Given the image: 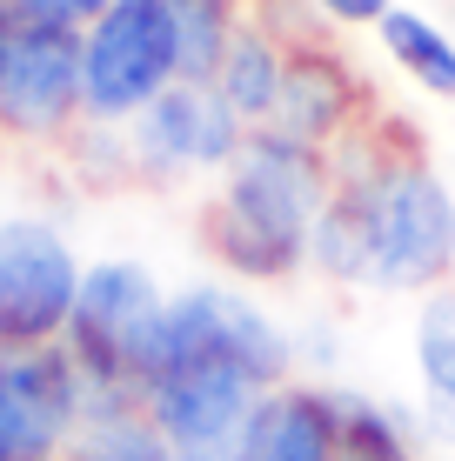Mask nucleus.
Returning a JSON list of instances; mask_svg holds the SVG:
<instances>
[{
    "mask_svg": "<svg viewBox=\"0 0 455 461\" xmlns=\"http://www.w3.org/2000/svg\"><path fill=\"white\" fill-rule=\"evenodd\" d=\"M308 275L388 301L455 281V187L388 107L335 148V194L308 234Z\"/></svg>",
    "mask_w": 455,
    "mask_h": 461,
    "instance_id": "1",
    "label": "nucleus"
},
{
    "mask_svg": "<svg viewBox=\"0 0 455 461\" xmlns=\"http://www.w3.org/2000/svg\"><path fill=\"white\" fill-rule=\"evenodd\" d=\"M335 194V154L288 127H248L241 154L195 214L201 254L241 288H288L308 275V234Z\"/></svg>",
    "mask_w": 455,
    "mask_h": 461,
    "instance_id": "2",
    "label": "nucleus"
},
{
    "mask_svg": "<svg viewBox=\"0 0 455 461\" xmlns=\"http://www.w3.org/2000/svg\"><path fill=\"white\" fill-rule=\"evenodd\" d=\"M87 121V81H81V27L0 0V127L7 148L60 154Z\"/></svg>",
    "mask_w": 455,
    "mask_h": 461,
    "instance_id": "3",
    "label": "nucleus"
},
{
    "mask_svg": "<svg viewBox=\"0 0 455 461\" xmlns=\"http://www.w3.org/2000/svg\"><path fill=\"white\" fill-rule=\"evenodd\" d=\"M168 294L175 288H161V275L134 254L87 261L68 335H60L87 388H141L148 381L154 348H161V321H168Z\"/></svg>",
    "mask_w": 455,
    "mask_h": 461,
    "instance_id": "4",
    "label": "nucleus"
},
{
    "mask_svg": "<svg viewBox=\"0 0 455 461\" xmlns=\"http://www.w3.org/2000/svg\"><path fill=\"white\" fill-rule=\"evenodd\" d=\"M195 361L241 368L248 381L275 388V381L295 375V328H281L241 281H187V288L168 294L154 368H195Z\"/></svg>",
    "mask_w": 455,
    "mask_h": 461,
    "instance_id": "5",
    "label": "nucleus"
},
{
    "mask_svg": "<svg viewBox=\"0 0 455 461\" xmlns=\"http://www.w3.org/2000/svg\"><path fill=\"white\" fill-rule=\"evenodd\" d=\"M81 81H87V121L128 127L154 94L181 81V47L168 0H114L81 27Z\"/></svg>",
    "mask_w": 455,
    "mask_h": 461,
    "instance_id": "6",
    "label": "nucleus"
},
{
    "mask_svg": "<svg viewBox=\"0 0 455 461\" xmlns=\"http://www.w3.org/2000/svg\"><path fill=\"white\" fill-rule=\"evenodd\" d=\"M121 134H128L134 187L175 194L187 181H222L234 167V154H241V140H248V121L208 81H175L168 94H154Z\"/></svg>",
    "mask_w": 455,
    "mask_h": 461,
    "instance_id": "7",
    "label": "nucleus"
},
{
    "mask_svg": "<svg viewBox=\"0 0 455 461\" xmlns=\"http://www.w3.org/2000/svg\"><path fill=\"white\" fill-rule=\"evenodd\" d=\"M87 261L54 214L0 221V348H54L68 335Z\"/></svg>",
    "mask_w": 455,
    "mask_h": 461,
    "instance_id": "8",
    "label": "nucleus"
},
{
    "mask_svg": "<svg viewBox=\"0 0 455 461\" xmlns=\"http://www.w3.org/2000/svg\"><path fill=\"white\" fill-rule=\"evenodd\" d=\"M87 381L68 348H0V461H68Z\"/></svg>",
    "mask_w": 455,
    "mask_h": 461,
    "instance_id": "9",
    "label": "nucleus"
},
{
    "mask_svg": "<svg viewBox=\"0 0 455 461\" xmlns=\"http://www.w3.org/2000/svg\"><path fill=\"white\" fill-rule=\"evenodd\" d=\"M382 114L369 74L355 68V54L341 47V34H308L288 47V74H281V107L268 127H288L295 140H315L335 154L349 134Z\"/></svg>",
    "mask_w": 455,
    "mask_h": 461,
    "instance_id": "10",
    "label": "nucleus"
},
{
    "mask_svg": "<svg viewBox=\"0 0 455 461\" xmlns=\"http://www.w3.org/2000/svg\"><path fill=\"white\" fill-rule=\"evenodd\" d=\"M261 402V381H248L241 368H154L141 381V408L175 448H241V428Z\"/></svg>",
    "mask_w": 455,
    "mask_h": 461,
    "instance_id": "11",
    "label": "nucleus"
},
{
    "mask_svg": "<svg viewBox=\"0 0 455 461\" xmlns=\"http://www.w3.org/2000/svg\"><path fill=\"white\" fill-rule=\"evenodd\" d=\"M241 461H341L328 381L288 375L275 388H261L255 415L241 428Z\"/></svg>",
    "mask_w": 455,
    "mask_h": 461,
    "instance_id": "12",
    "label": "nucleus"
},
{
    "mask_svg": "<svg viewBox=\"0 0 455 461\" xmlns=\"http://www.w3.org/2000/svg\"><path fill=\"white\" fill-rule=\"evenodd\" d=\"M415 415L429 448H455V281L415 308Z\"/></svg>",
    "mask_w": 455,
    "mask_h": 461,
    "instance_id": "13",
    "label": "nucleus"
},
{
    "mask_svg": "<svg viewBox=\"0 0 455 461\" xmlns=\"http://www.w3.org/2000/svg\"><path fill=\"white\" fill-rule=\"evenodd\" d=\"M328 408H335L341 461H422V455H429L422 415L402 408V402H382V394L335 388V381H328Z\"/></svg>",
    "mask_w": 455,
    "mask_h": 461,
    "instance_id": "14",
    "label": "nucleus"
},
{
    "mask_svg": "<svg viewBox=\"0 0 455 461\" xmlns=\"http://www.w3.org/2000/svg\"><path fill=\"white\" fill-rule=\"evenodd\" d=\"M281 74H288V41H275L261 21H241V34H234L222 74H214V94L241 114L248 127H268L275 107H281Z\"/></svg>",
    "mask_w": 455,
    "mask_h": 461,
    "instance_id": "15",
    "label": "nucleus"
},
{
    "mask_svg": "<svg viewBox=\"0 0 455 461\" xmlns=\"http://www.w3.org/2000/svg\"><path fill=\"white\" fill-rule=\"evenodd\" d=\"M375 41H382V54L396 60V74L422 94H435V101H455V34L435 14L422 7H388L382 21H375Z\"/></svg>",
    "mask_w": 455,
    "mask_h": 461,
    "instance_id": "16",
    "label": "nucleus"
},
{
    "mask_svg": "<svg viewBox=\"0 0 455 461\" xmlns=\"http://www.w3.org/2000/svg\"><path fill=\"white\" fill-rule=\"evenodd\" d=\"M175 14V47H181V81H214L241 34L248 7L241 0H168Z\"/></svg>",
    "mask_w": 455,
    "mask_h": 461,
    "instance_id": "17",
    "label": "nucleus"
},
{
    "mask_svg": "<svg viewBox=\"0 0 455 461\" xmlns=\"http://www.w3.org/2000/svg\"><path fill=\"white\" fill-rule=\"evenodd\" d=\"M68 461H175V441L148 421V408H121L74 428Z\"/></svg>",
    "mask_w": 455,
    "mask_h": 461,
    "instance_id": "18",
    "label": "nucleus"
},
{
    "mask_svg": "<svg viewBox=\"0 0 455 461\" xmlns=\"http://www.w3.org/2000/svg\"><path fill=\"white\" fill-rule=\"evenodd\" d=\"M308 7H315L322 21L335 27V34H362V27L375 34V21H382V14L396 7V0H308Z\"/></svg>",
    "mask_w": 455,
    "mask_h": 461,
    "instance_id": "19",
    "label": "nucleus"
},
{
    "mask_svg": "<svg viewBox=\"0 0 455 461\" xmlns=\"http://www.w3.org/2000/svg\"><path fill=\"white\" fill-rule=\"evenodd\" d=\"M27 7H41V14H54V21H74V27H87L101 7H114V0H27Z\"/></svg>",
    "mask_w": 455,
    "mask_h": 461,
    "instance_id": "20",
    "label": "nucleus"
},
{
    "mask_svg": "<svg viewBox=\"0 0 455 461\" xmlns=\"http://www.w3.org/2000/svg\"><path fill=\"white\" fill-rule=\"evenodd\" d=\"M0 154H7V127H0Z\"/></svg>",
    "mask_w": 455,
    "mask_h": 461,
    "instance_id": "21",
    "label": "nucleus"
},
{
    "mask_svg": "<svg viewBox=\"0 0 455 461\" xmlns=\"http://www.w3.org/2000/svg\"><path fill=\"white\" fill-rule=\"evenodd\" d=\"M241 7H248V0H241Z\"/></svg>",
    "mask_w": 455,
    "mask_h": 461,
    "instance_id": "22",
    "label": "nucleus"
}]
</instances>
